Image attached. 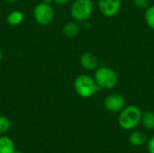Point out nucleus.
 <instances>
[{
	"instance_id": "nucleus-1",
	"label": "nucleus",
	"mask_w": 154,
	"mask_h": 153,
	"mask_svg": "<svg viewBox=\"0 0 154 153\" xmlns=\"http://www.w3.org/2000/svg\"><path fill=\"white\" fill-rule=\"evenodd\" d=\"M142 115L143 112L138 106L134 105L125 106L119 114L118 124L125 131L134 130L141 123Z\"/></svg>"
},
{
	"instance_id": "nucleus-2",
	"label": "nucleus",
	"mask_w": 154,
	"mask_h": 153,
	"mask_svg": "<svg viewBox=\"0 0 154 153\" xmlns=\"http://www.w3.org/2000/svg\"><path fill=\"white\" fill-rule=\"evenodd\" d=\"M97 85L100 89L110 90L115 88L118 84V75L111 68L106 66H99L93 76Z\"/></svg>"
},
{
	"instance_id": "nucleus-3",
	"label": "nucleus",
	"mask_w": 154,
	"mask_h": 153,
	"mask_svg": "<svg viewBox=\"0 0 154 153\" xmlns=\"http://www.w3.org/2000/svg\"><path fill=\"white\" fill-rule=\"evenodd\" d=\"M74 89L77 95L82 98H90L100 90L94 78L87 74H82L76 78Z\"/></svg>"
},
{
	"instance_id": "nucleus-4",
	"label": "nucleus",
	"mask_w": 154,
	"mask_h": 153,
	"mask_svg": "<svg viewBox=\"0 0 154 153\" xmlns=\"http://www.w3.org/2000/svg\"><path fill=\"white\" fill-rule=\"evenodd\" d=\"M94 10V3L92 0H75L70 8V14L74 21L80 23L88 21Z\"/></svg>"
},
{
	"instance_id": "nucleus-5",
	"label": "nucleus",
	"mask_w": 154,
	"mask_h": 153,
	"mask_svg": "<svg viewBox=\"0 0 154 153\" xmlns=\"http://www.w3.org/2000/svg\"><path fill=\"white\" fill-rule=\"evenodd\" d=\"M33 16L39 24L43 26L49 25L54 20V10L51 5L42 2L35 6Z\"/></svg>"
},
{
	"instance_id": "nucleus-6",
	"label": "nucleus",
	"mask_w": 154,
	"mask_h": 153,
	"mask_svg": "<svg viewBox=\"0 0 154 153\" xmlns=\"http://www.w3.org/2000/svg\"><path fill=\"white\" fill-rule=\"evenodd\" d=\"M104 106L110 113H120L125 107V99L121 94L112 93L106 96Z\"/></svg>"
},
{
	"instance_id": "nucleus-7",
	"label": "nucleus",
	"mask_w": 154,
	"mask_h": 153,
	"mask_svg": "<svg viewBox=\"0 0 154 153\" xmlns=\"http://www.w3.org/2000/svg\"><path fill=\"white\" fill-rule=\"evenodd\" d=\"M97 5L103 16L112 18L119 13L122 6V0H98Z\"/></svg>"
},
{
	"instance_id": "nucleus-8",
	"label": "nucleus",
	"mask_w": 154,
	"mask_h": 153,
	"mask_svg": "<svg viewBox=\"0 0 154 153\" xmlns=\"http://www.w3.org/2000/svg\"><path fill=\"white\" fill-rule=\"evenodd\" d=\"M80 66L87 71H95L99 67L97 57L91 52H85L79 58Z\"/></svg>"
},
{
	"instance_id": "nucleus-9",
	"label": "nucleus",
	"mask_w": 154,
	"mask_h": 153,
	"mask_svg": "<svg viewBox=\"0 0 154 153\" xmlns=\"http://www.w3.org/2000/svg\"><path fill=\"white\" fill-rule=\"evenodd\" d=\"M80 32V26L78 22L72 21L67 23L62 28V33L68 38H75Z\"/></svg>"
},
{
	"instance_id": "nucleus-10",
	"label": "nucleus",
	"mask_w": 154,
	"mask_h": 153,
	"mask_svg": "<svg viewBox=\"0 0 154 153\" xmlns=\"http://www.w3.org/2000/svg\"><path fill=\"white\" fill-rule=\"evenodd\" d=\"M147 142L146 134L142 131H134L129 135V142L134 147H139L143 145Z\"/></svg>"
},
{
	"instance_id": "nucleus-11",
	"label": "nucleus",
	"mask_w": 154,
	"mask_h": 153,
	"mask_svg": "<svg viewBox=\"0 0 154 153\" xmlns=\"http://www.w3.org/2000/svg\"><path fill=\"white\" fill-rule=\"evenodd\" d=\"M15 145L14 141L5 135H0V153H14Z\"/></svg>"
},
{
	"instance_id": "nucleus-12",
	"label": "nucleus",
	"mask_w": 154,
	"mask_h": 153,
	"mask_svg": "<svg viewBox=\"0 0 154 153\" xmlns=\"http://www.w3.org/2000/svg\"><path fill=\"white\" fill-rule=\"evenodd\" d=\"M142 124L143 127L149 131L154 130V113L152 111H145L143 113L142 115V120H141Z\"/></svg>"
},
{
	"instance_id": "nucleus-13",
	"label": "nucleus",
	"mask_w": 154,
	"mask_h": 153,
	"mask_svg": "<svg viewBox=\"0 0 154 153\" xmlns=\"http://www.w3.org/2000/svg\"><path fill=\"white\" fill-rule=\"evenodd\" d=\"M23 18H24L23 13L19 10H15V11L11 12L8 14L6 20H7L8 24L12 26H17L23 21Z\"/></svg>"
},
{
	"instance_id": "nucleus-14",
	"label": "nucleus",
	"mask_w": 154,
	"mask_h": 153,
	"mask_svg": "<svg viewBox=\"0 0 154 153\" xmlns=\"http://www.w3.org/2000/svg\"><path fill=\"white\" fill-rule=\"evenodd\" d=\"M144 20L147 26L152 30H154V5H149V7L145 9Z\"/></svg>"
},
{
	"instance_id": "nucleus-15",
	"label": "nucleus",
	"mask_w": 154,
	"mask_h": 153,
	"mask_svg": "<svg viewBox=\"0 0 154 153\" xmlns=\"http://www.w3.org/2000/svg\"><path fill=\"white\" fill-rule=\"evenodd\" d=\"M10 120L5 115H0V135H4L5 133H6L10 130Z\"/></svg>"
},
{
	"instance_id": "nucleus-16",
	"label": "nucleus",
	"mask_w": 154,
	"mask_h": 153,
	"mask_svg": "<svg viewBox=\"0 0 154 153\" xmlns=\"http://www.w3.org/2000/svg\"><path fill=\"white\" fill-rule=\"evenodd\" d=\"M134 5L140 9H146L150 5V1L149 0H133Z\"/></svg>"
},
{
	"instance_id": "nucleus-17",
	"label": "nucleus",
	"mask_w": 154,
	"mask_h": 153,
	"mask_svg": "<svg viewBox=\"0 0 154 153\" xmlns=\"http://www.w3.org/2000/svg\"><path fill=\"white\" fill-rule=\"evenodd\" d=\"M147 149L149 153H154V136L151 137L147 142Z\"/></svg>"
},
{
	"instance_id": "nucleus-18",
	"label": "nucleus",
	"mask_w": 154,
	"mask_h": 153,
	"mask_svg": "<svg viewBox=\"0 0 154 153\" xmlns=\"http://www.w3.org/2000/svg\"><path fill=\"white\" fill-rule=\"evenodd\" d=\"M71 0H53V2L58 5H64L70 2Z\"/></svg>"
},
{
	"instance_id": "nucleus-19",
	"label": "nucleus",
	"mask_w": 154,
	"mask_h": 153,
	"mask_svg": "<svg viewBox=\"0 0 154 153\" xmlns=\"http://www.w3.org/2000/svg\"><path fill=\"white\" fill-rule=\"evenodd\" d=\"M52 2H53V0H43V3H46V4H49V5H51Z\"/></svg>"
},
{
	"instance_id": "nucleus-20",
	"label": "nucleus",
	"mask_w": 154,
	"mask_h": 153,
	"mask_svg": "<svg viewBox=\"0 0 154 153\" xmlns=\"http://www.w3.org/2000/svg\"><path fill=\"white\" fill-rule=\"evenodd\" d=\"M5 1H7L9 3H14V2H16L17 0H5Z\"/></svg>"
},
{
	"instance_id": "nucleus-21",
	"label": "nucleus",
	"mask_w": 154,
	"mask_h": 153,
	"mask_svg": "<svg viewBox=\"0 0 154 153\" xmlns=\"http://www.w3.org/2000/svg\"><path fill=\"white\" fill-rule=\"evenodd\" d=\"M1 60H2V50L0 49V61H1Z\"/></svg>"
},
{
	"instance_id": "nucleus-22",
	"label": "nucleus",
	"mask_w": 154,
	"mask_h": 153,
	"mask_svg": "<svg viewBox=\"0 0 154 153\" xmlns=\"http://www.w3.org/2000/svg\"><path fill=\"white\" fill-rule=\"evenodd\" d=\"M14 153H23V152H22V151H16V150H15Z\"/></svg>"
},
{
	"instance_id": "nucleus-23",
	"label": "nucleus",
	"mask_w": 154,
	"mask_h": 153,
	"mask_svg": "<svg viewBox=\"0 0 154 153\" xmlns=\"http://www.w3.org/2000/svg\"><path fill=\"white\" fill-rule=\"evenodd\" d=\"M122 1H129V0H122Z\"/></svg>"
}]
</instances>
